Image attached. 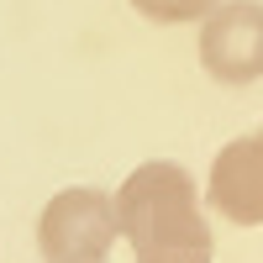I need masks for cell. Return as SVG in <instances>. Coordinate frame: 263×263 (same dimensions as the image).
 <instances>
[{
    "label": "cell",
    "instance_id": "obj_1",
    "mask_svg": "<svg viewBox=\"0 0 263 263\" xmlns=\"http://www.w3.org/2000/svg\"><path fill=\"white\" fill-rule=\"evenodd\" d=\"M116 216L137 263H211L216 253L200 190L168 158L137 163L126 174L116 190Z\"/></svg>",
    "mask_w": 263,
    "mask_h": 263
},
{
    "label": "cell",
    "instance_id": "obj_2",
    "mask_svg": "<svg viewBox=\"0 0 263 263\" xmlns=\"http://www.w3.org/2000/svg\"><path fill=\"white\" fill-rule=\"evenodd\" d=\"M121 216L105 190H58L37 216V248L48 263H105L116 248Z\"/></svg>",
    "mask_w": 263,
    "mask_h": 263
},
{
    "label": "cell",
    "instance_id": "obj_3",
    "mask_svg": "<svg viewBox=\"0 0 263 263\" xmlns=\"http://www.w3.org/2000/svg\"><path fill=\"white\" fill-rule=\"evenodd\" d=\"M200 63L221 84L263 79V0H221L200 21Z\"/></svg>",
    "mask_w": 263,
    "mask_h": 263
},
{
    "label": "cell",
    "instance_id": "obj_4",
    "mask_svg": "<svg viewBox=\"0 0 263 263\" xmlns=\"http://www.w3.org/2000/svg\"><path fill=\"white\" fill-rule=\"evenodd\" d=\"M205 205L232 227H263V126L227 142L211 163Z\"/></svg>",
    "mask_w": 263,
    "mask_h": 263
},
{
    "label": "cell",
    "instance_id": "obj_5",
    "mask_svg": "<svg viewBox=\"0 0 263 263\" xmlns=\"http://www.w3.org/2000/svg\"><path fill=\"white\" fill-rule=\"evenodd\" d=\"M147 21H163V27H179V21H205L221 0H132Z\"/></svg>",
    "mask_w": 263,
    "mask_h": 263
}]
</instances>
